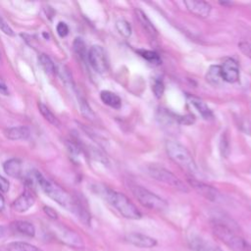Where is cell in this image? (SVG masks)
<instances>
[{"label": "cell", "mask_w": 251, "mask_h": 251, "mask_svg": "<svg viewBox=\"0 0 251 251\" xmlns=\"http://www.w3.org/2000/svg\"><path fill=\"white\" fill-rule=\"evenodd\" d=\"M221 73L223 80L233 83L239 79V67L237 62L232 58H227L225 60L221 66Z\"/></svg>", "instance_id": "9c48e42d"}, {"label": "cell", "mask_w": 251, "mask_h": 251, "mask_svg": "<svg viewBox=\"0 0 251 251\" xmlns=\"http://www.w3.org/2000/svg\"><path fill=\"white\" fill-rule=\"evenodd\" d=\"M206 80L212 85H218L222 80V73H221V66L219 65H212L208 69L206 74Z\"/></svg>", "instance_id": "7402d4cb"}, {"label": "cell", "mask_w": 251, "mask_h": 251, "mask_svg": "<svg viewBox=\"0 0 251 251\" xmlns=\"http://www.w3.org/2000/svg\"><path fill=\"white\" fill-rule=\"evenodd\" d=\"M102 196L123 217L129 220H139L142 217L137 207L125 194L110 188H103Z\"/></svg>", "instance_id": "3957f363"}, {"label": "cell", "mask_w": 251, "mask_h": 251, "mask_svg": "<svg viewBox=\"0 0 251 251\" xmlns=\"http://www.w3.org/2000/svg\"><path fill=\"white\" fill-rule=\"evenodd\" d=\"M188 181L189 183L191 184V186L200 194L202 195L203 197H205L206 199L208 200H211V201H218V199L220 198V193L219 191L209 185V184H206V183H203L201 182L200 180H196V179H192V178H188Z\"/></svg>", "instance_id": "4fadbf2b"}, {"label": "cell", "mask_w": 251, "mask_h": 251, "mask_svg": "<svg viewBox=\"0 0 251 251\" xmlns=\"http://www.w3.org/2000/svg\"><path fill=\"white\" fill-rule=\"evenodd\" d=\"M116 27L120 34H122L125 37H129L131 34V25L126 20H119L116 23Z\"/></svg>", "instance_id": "83f0119b"}, {"label": "cell", "mask_w": 251, "mask_h": 251, "mask_svg": "<svg viewBox=\"0 0 251 251\" xmlns=\"http://www.w3.org/2000/svg\"><path fill=\"white\" fill-rule=\"evenodd\" d=\"M0 251H40L36 246L24 242V241H13L3 244L0 247Z\"/></svg>", "instance_id": "e0dca14e"}, {"label": "cell", "mask_w": 251, "mask_h": 251, "mask_svg": "<svg viewBox=\"0 0 251 251\" xmlns=\"http://www.w3.org/2000/svg\"><path fill=\"white\" fill-rule=\"evenodd\" d=\"M129 189L131 193L134 195V197L137 199V201L143 205L144 207L155 210V211H164L168 208V202L160 197L159 195L151 192L150 190L146 189L143 186H140L138 184L130 183Z\"/></svg>", "instance_id": "5b68a950"}, {"label": "cell", "mask_w": 251, "mask_h": 251, "mask_svg": "<svg viewBox=\"0 0 251 251\" xmlns=\"http://www.w3.org/2000/svg\"><path fill=\"white\" fill-rule=\"evenodd\" d=\"M165 147L169 158L181 170L190 174L192 176L198 175L196 163L190 152L183 145L174 140H168Z\"/></svg>", "instance_id": "7a4b0ae2"}, {"label": "cell", "mask_w": 251, "mask_h": 251, "mask_svg": "<svg viewBox=\"0 0 251 251\" xmlns=\"http://www.w3.org/2000/svg\"><path fill=\"white\" fill-rule=\"evenodd\" d=\"M9 187H10L9 181L0 175V191L7 192L9 190Z\"/></svg>", "instance_id": "e575fe53"}, {"label": "cell", "mask_w": 251, "mask_h": 251, "mask_svg": "<svg viewBox=\"0 0 251 251\" xmlns=\"http://www.w3.org/2000/svg\"><path fill=\"white\" fill-rule=\"evenodd\" d=\"M0 29L7 35L13 36L15 34L12 27L7 24V22L2 17H0Z\"/></svg>", "instance_id": "4dcf8cb0"}, {"label": "cell", "mask_w": 251, "mask_h": 251, "mask_svg": "<svg viewBox=\"0 0 251 251\" xmlns=\"http://www.w3.org/2000/svg\"><path fill=\"white\" fill-rule=\"evenodd\" d=\"M78 102H79V108H80L81 114H82L86 119H88V120H90V121L94 120L95 115H94L92 109L90 108V106L88 105L87 101H86L83 97H80V98L78 99Z\"/></svg>", "instance_id": "4316f807"}, {"label": "cell", "mask_w": 251, "mask_h": 251, "mask_svg": "<svg viewBox=\"0 0 251 251\" xmlns=\"http://www.w3.org/2000/svg\"><path fill=\"white\" fill-rule=\"evenodd\" d=\"M56 30L58 32V34L61 36V37H65L68 35L69 33V26L66 23H63V22H60L57 26H56Z\"/></svg>", "instance_id": "1f68e13d"}, {"label": "cell", "mask_w": 251, "mask_h": 251, "mask_svg": "<svg viewBox=\"0 0 251 251\" xmlns=\"http://www.w3.org/2000/svg\"><path fill=\"white\" fill-rule=\"evenodd\" d=\"M221 152L223 156L226 157L229 152V146H228V141L226 138V135H223V139L221 140Z\"/></svg>", "instance_id": "d6a6232c"}, {"label": "cell", "mask_w": 251, "mask_h": 251, "mask_svg": "<svg viewBox=\"0 0 251 251\" xmlns=\"http://www.w3.org/2000/svg\"><path fill=\"white\" fill-rule=\"evenodd\" d=\"M188 246L192 251H223L218 245L199 235H191L188 238Z\"/></svg>", "instance_id": "5bb4252c"}, {"label": "cell", "mask_w": 251, "mask_h": 251, "mask_svg": "<svg viewBox=\"0 0 251 251\" xmlns=\"http://www.w3.org/2000/svg\"><path fill=\"white\" fill-rule=\"evenodd\" d=\"M87 60L92 69L98 74H104L108 70V59L105 50L100 45L90 47L87 55Z\"/></svg>", "instance_id": "52a82bcc"}, {"label": "cell", "mask_w": 251, "mask_h": 251, "mask_svg": "<svg viewBox=\"0 0 251 251\" xmlns=\"http://www.w3.org/2000/svg\"><path fill=\"white\" fill-rule=\"evenodd\" d=\"M165 90L164 82L161 78H154L152 83V91L157 98H161Z\"/></svg>", "instance_id": "f1b7e54d"}, {"label": "cell", "mask_w": 251, "mask_h": 251, "mask_svg": "<svg viewBox=\"0 0 251 251\" xmlns=\"http://www.w3.org/2000/svg\"><path fill=\"white\" fill-rule=\"evenodd\" d=\"M100 98L104 104H106L111 108L120 109L122 107V99L120 98L119 95H117L112 91H109V90L101 91Z\"/></svg>", "instance_id": "ffe728a7"}, {"label": "cell", "mask_w": 251, "mask_h": 251, "mask_svg": "<svg viewBox=\"0 0 251 251\" xmlns=\"http://www.w3.org/2000/svg\"><path fill=\"white\" fill-rule=\"evenodd\" d=\"M74 50L75 52V54L83 61H85L87 59V55L88 52L86 51V45L84 43V41L80 38V37H76L74 41Z\"/></svg>", "instance_id": "cb8c5ba5"}, {"label": "cell", "mask_w": 251, "mask_h": 251, "mask_svg": "<svg viewBox=\"0 0 251 251\" xmlns=\"http://www.w3.org/2000/svg\"><path fill=\"white\" fill-rule=\"evenodd\" d=\"M11 228L27 237H33L35 235L34 226L27 221H15L11 223Z\"/></svg>", "instance_id": "2e32d148"}, {"label": "cell", "mask_w": 251, "mask_h": 251, "mask_svg": "<svg viewBox=\"0 0 251 251\" xmlns=\"http://www.w3.org/2000/svg\"><path fill=\"white\" fill-rule=\"evenodd\" d=\"M212 230L214 235L231 251H251V244L226 223L214 221Z\"/></svg>", "instance_id": "6da1fadb"}, {"label": "cell", "mask_w": 251, "mask_h": 251, "mask_svg": "<svg viewBox=\"0 0 251 251\" xmlns=\"http://www.w3.org/2000/svg\"><path fill=\"white\" fill-rule=\"evenodd\" d=\"M30 134L29 128L27 126H14L5 130V135L11 140H20L26 139Z\"/></svg>", "instance_id": "d6986e66"}, {"label": "cell", "mask_w": 251, "mask_h": 251, "mask_svg": "<svg viewBox=\"0 0 251 251\" xmlns=\"http://www.w3.org/2000/svg\"><path fill=\"white\" fill-rule=\"evenodd\" d=\"M4 207H5V200H4V197L2 196V194L0 193V212H2L4 210Z\"/></svg>", "instance_id": "8d00e7d4"}, {"label": "cell", "mask_w": 251, "mask_h": 251, "mask_svg": "<svg viewBox=\"0 0 251 251\" xmlns=\"http://www.w3.org/2000/svg\"><path fill=\"white\" fill-rule=\"evenodd\" d=\"M34 178L45 194H47L51 199L56 201L64 208L73 212L75 198L70 195L64 188H62L57 183L46 179L39 172L34 173Z\"/></svg>", "instance_id": "277c9868"}, {"label": "cell", "mask_w": 251, "mask_h": 251, "mask_svg": "<svg viewBox=\"0 0 251 251\" xmlns=\"http://www.w3.org/2000/svg\"><path fill=\"white\" fill-rule=\"evenodd\" d=\"M187 99L189 101V103L198 111V113L206 120H210L213 119L214 115L212 110L207 106V104L201 100L200 98L196 97V96H192V95H187Z\"/></svg>", "instance_id": "9a60e30c"}, {"label": "cell", "mask_w": 251, "mask_h": 251, "mask_svg": "<svg viewBox=\"0 0 251 251\" xmlns=\"http://www.w3.org/2000/svg\"><path fill=\"white\" fill-rule=\"evenodd\" d=\"M43 211H44V213H45L50 219H52V220H56V219L58 218L57 212H56L53 208H51V207L44 206V207H43Z\"/></svg>", "instance_id": "836d02e7"}, {"label": "cell", "mask_w": 251, "mask_h": 251, "mask_svg": "<svg viewBox=\"0 0 251 251\" xmlns=\"http://www.w3.org/2000/svg\"><path fill=\"white\" fill-rule=\"evenodd\" d=\"M6 233V227L4 226H0V238L3 237Z\"/></svg>", "instance_id": "74e56055"}, {"label": "cell", "mask_w": 251, "mask_h": 251, "mask_svg": "<svg viewBox=\"0 0 251 251\" xmlns=\"http://www.w3.org/2000/svg\"><path fill=\"white\" fill-rule=\"evenodd\" d=\"M3 169L12 177H20L22 175V163L19 159H9L4 163Z\"/></svg>", "instance_id": "44dd1931"}, {"label": "cell", "mask_w": 251, "mask_h": 251, "mask_svg": "<svg viewBox=\"0 0 251 251\" xmlns=\"http://www.w3.org/2000/svg\"><path fill=\"white\" fill-rule=\"evenodd\" d=\"M35 202V196L32 190L26 188L12 204L13 209L16 212L24 213L30 209Z\"/></svg>", "instance_id": "7c38bea8"}, {"label": "cell", "mask_w": 251, "mask_h": 251, "mask_svg": "<svg viewBox=\"0 0 251 251\" xmlns=\"http://www.w3.org/2000/svg\"><path fill=\"white\" fill-rule=\"evenodd\" d=\"M0 93L3 95H8L9 94V90L8 87L6 85V83L3 81V79L0 77Z\"/></svg>", "instance_id": "d590c367"}, {"label": "cell", "mask_w": 251, "mask_h": 251, "mask_svg": "<svg viewBox=\"0 0 251 251\" xmlns=\"http://www.w3.org/2000/svg\"><path fill=\"white\" fill-rule=\"evenodd\" d=\"M184 5L190 14L202 19L209 17L212 11V6L205 1L186 0L184 1Z\"/></svg>", "instance_id": "8fae6325"}, {"label": "cell", "mask_w": 251, "mask_h": 251, "mask_svg": "<svg viewBox=\"0 0 251 251\" xmlns=\"http://www.w3.org/2000/svg\"><path fill=\"white\" fill-rule=\"evenodd\" d=\"M147 172L152 178L162 183L170 185L182 192L188 191V188L186 187V185L176 175H174L172 172H170L169 170L163 167H160L157 165H150L147 168Z\"/></svg>", "instance_id": "8992f818"}, {"label": "cell", "mask_w": 251, "mask_h": 251, "mask_svg": "<svg viewBox=\"0 0 251 251\" xmlns=\"http://www.w3.org/2000/svg\"><path fill=\"white\" fill-rule=\"evenodd\" d=\"M126 240L138 248H153L157 245V240L149 235L139 232H129L126 235Z\"/></svg>", "instance_id": "30bf717a"}, {"label": "cell", "mask_w": 251, "mask_h": 251, "mask_svg": "<svg viewBox=\"0 0 251 251\" xmlns=\"http://www.w3.org/2000/svg\"><path fill=\"white\" fill-rule=\"evenodd\" d=\"M38 63L40 65V67L42 68V70L48 74L51 75L55 72V66L54 63L52 62V60L50 59L49 56H47L46 54H41L38 57Z\"/></svg>", "instance_id": "d4e9b609"}, {"label": "cell", "mask_w": 251, "mask_h": 251, "mask_svg": "<svg viewBox=\"0 0 251 251\" xmlns=\"http://www.w3.org/2000/svg\"><path fill=\"white\" fill-rule=\"evenodd\" d=\"M135 16H136V19L138 20V22L140 23L142 28L147 32V34H149L151 37L155 38L158 34L157 29L155 28L153 24L150 22V20L147 18L146 14H144L141 10L137 9V10H135Z\"/></svg>", "instance_id": "ac0fdd59"}, {"label": "cell", "mask_w": 251, "mask_h": 251, "mask_svg": "<svg viewBox=\"0 0 251 251\" xmlns=\"http://www.w3.org/2000/svg\"><path fill=\"white\" fill-rule=\"evenodd\" d=\"M55 233H56L57 237L62 242H64L65 244H67L71 247L83 248V246H84V243H83L81 237L76 232H75L74 230H72L68 227L60 226V227L56 228Z\"/></svg>", "instance_id": "ba28073f"}, {"label": "cell", "mask_w": 251, "mask_h": 251, "mask_svg": "<svg viewBox=\"0 0 251 251\" xmlns=\"http://www.w3.org/2000/svg\"><path fill=\"white\" fill-rule=\"evenodd\" d=\"M38 108H39V112L41 113V115L43 116V118L48 121L50 124H52L53 126H59L61 125L60 121L58 120V118L51 112V110L45 106L43 103H39L38 104Z\"/></svg>", "instance_id": "603a6c76"}, {"label": "cell", "mask_w": 251, "mask_h": 251, "mask_svg": "<svg viewBox=\"0 0 251 251\" xmlns=\"http://www.w3.org/2000/svg\"><path fill=\"white\" fill-rule=\"evenodd\" d=\"M238 48L246 57L251 59V42H247V41L239 42Z\"/></svg>", "instance_id": "f546056e"}, {"label": "cell", "mask_w": 251, "mask_h": 251, "mask_svg": "<svg viewBox=\"0 0 251 251\" xmlns=\"http://www.w3.org/2000/svg\"><path fill=\"white\" fill-rule=\"evenodd\" d=\"M143 59H145L146 61H148L151 64H155V65H159L161 63V58L159 56L158 53H156L155 51H151V50H146V49H138L136 51Z\"/></svg>", "instance_id": "484cf974"}]
</instances>
